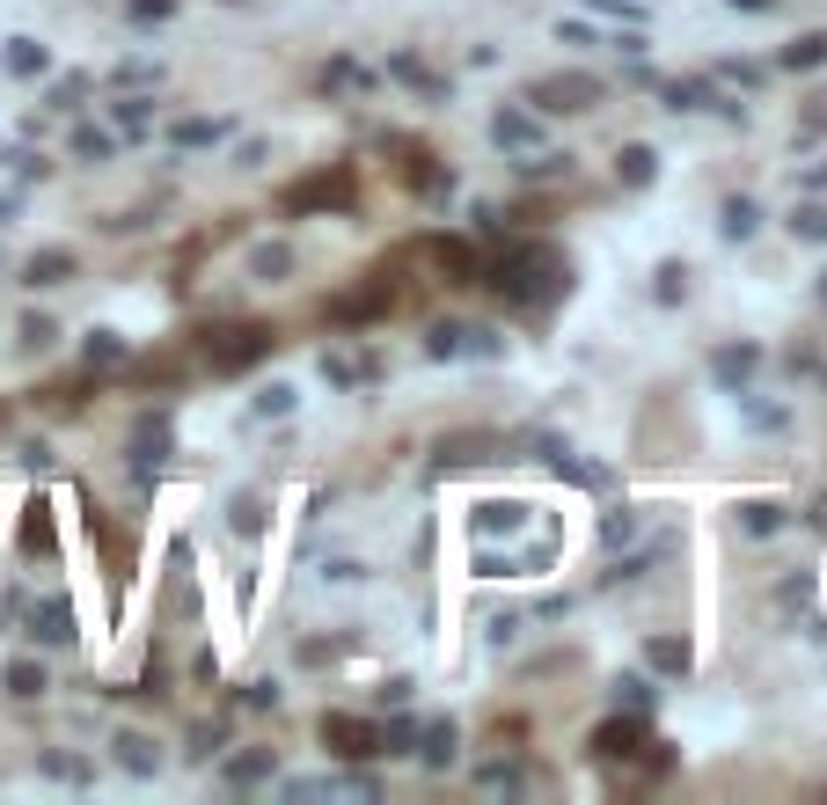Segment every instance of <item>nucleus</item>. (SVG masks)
Returning a JSON list of instances; mask_svg holds the SVG:
<instances>
[{"instance_id": "21", "label": "nucleus", "mask_w": 827, "mask_h": 805, "mask_svg": "<svg viewBox=\"0 0 827 805\" xmlns=\"http://www.w3.org/2000/svg\"><path fill=\"white\" fill-rule=\"evenodd\" d=\"M0 688H8L15 703H29V696H45V666H37V659H15V666L0 674Z\"/></svg>"}, {"instance_id": "3", "label": "nucleus", "mask_w": 827, "mask_h": 805, "mask_svg": "<svg viewBox=\"0 0 827 805\" xmlns=\"http://www.w3.org/2000/svg\"><path fill=\"white\" fill-rule=\"evenodd\" d=\"M520 103L564 110V118H571V110H593V103H601V81H593V73H542V81H528V96Z\"/></svg>"}, {"instance_id": "6", "label": "nucleus", "mask_w": 827, "mask_h": 805, "mask_svg": "<svg viewBox=\"0 0 827 805\" xmlns=\"http://www.w3.org/2000/svg\"><path fill=\"white\" fill-rule=\"evenodd\" d=\"M425 257H433L454 286H476V271H484V257H476V242H454V235H433L425 242Z\"/></svg>"}, {"instance_id": "30", "label": "nucleus", "mask_w": 827, "mask_h": 805, "mask_svg": "<svg viewBox=\"0 0 827 805\" xmlns=\"http://www.w3.org/2000/svg\"><path fill=\"white\" fill-rule=\"evenodd\" d=\"M118 359H125L118 330H88V366H118Z\"/></svg>"}, {"instance_id": "46", "label": "nucleus", "mask_w": 827, "mask_h": 805, "mask_svg": "<svg viewBox=\"0 0 827 805\" xmlns=\"http://www.w3.org/2000/svg\"><path fill=\"white\" fill-rule=\"evenodd\" d=\"M805 184H813V191H827V162H820V169H813V176H805Z\"/></svg>"}, {"instance_id": "41", "label": "nucleus", "mask_w": 827, "mask_h": 805, "mask_svg": "<svg viewBox=\"0 0 827 805\" xmlns=\"http://www.w3.org/2000/svg\"><path fill=\"white\" fill-rule=\"evenodd\" d=\"M615 703H623V710H645V703H652V688L630 674V682H615Z\"/></svg>"}, {"instance_id": "12", "label": "nucleus", "mask_w": 827, "mask_h": 805, "mask_svg": "<svg viewBox=\"0 0 827 805\" xmlns=\"http://www.w3.org/2000/svg\"><path fill=\"white\" fill-rule=\"evenodd\" d=\"M389 73H395V81H403V88H417V96L447 103V81H439V73L425 67V59H417V51H395V59H389Z\"/></svg>"}, {"instance_id": "40", "label": "nucleus", "mask_w": 827, "mask_h": 805, "mask_svg": "<svg viewBox=\"0 0 827 805\" xmlns=\"http://www.w3.org/2000/svg\"><path fill=\"white\" fill-rule=\"evenodd\" d=\"M110 118H118V132H146V103H110Z\"/></svg>"}, {"instance_id": "33", "label": "nucleus", "mask_w": 827, "mask_h": 805, "mask_svg": "<svg viewBox=\"0 0 827 805\" xmlns=\"http://www.w3.org/2000/svg\"><path fill=\"white\" fill-rule=\"evenodd\" d=\"M8 67L15 73H45V45H37V37H15V45H8Z\"/></svg>"}, {"instance_id": "1", "label": "nucleus", "mask_w": 827, "mask_h": 805, "mask_svg": "<svg viewBox=\"0 0 827 805\" xmlns=\"http://www.w3.org/2000/svg\"><path fill=\"white\" fill-rule=\"evenodd\" d=\"M264 352H271V330H264V322H220L213 344H205L213 374H243V366H257Z\"/></svg>"}, {"instance_id": "39", "label": "nucleus", "mask_w": 827, "mask_h": 805, "mask_svg": "<svg viewBox=\"0 0 827 805\" xmlns=\"http://www.w3.org/2000/svg\"><path fill=\"white\" fill-rule=\"evenodd\" d=\"M81 96H88V73H67V81L51 88V110H67V103H81Z\"/></svg>"}, {"instance_id": "47", "label": "nucleus", "mask_w": 827, "mask_h": 805, "mask_svg": "<svg viewBox=\"0 0 827 805\" xmlns=\"http://www.w3.org/2000/svg\"><path fill=\"white\" fill-rule=\"evenodd\" d=\"M820 300H827V279H820Z\"/></svg>"}, {"instance_id": "29", "label": "nucleus", "mask_w": 827, "mask_h": 805, "mask_svg": "<svg viewBox=\"0 0 827 805\" xmlns=\"http://www.w3.org/2000/svg\"><path fill=\"white\" fill-rule=\"evenodd\" d=\"M791 235H799V242H827V205H799V213H791Z\"/></svg>"}, {"instance_id": "28", "label": "nucleus", "mask_w": 827, "mask_h": 805, "mask_svg": "<svg viewBox=\"0 0 827 805\" xmlns=\"http://www.w3.org/2000/svg\"><path fill=\"white\" fill-rule=\"evenodd\" d=\"M359 644V630H344V637H322V644H300V666H330L338 652H352Z\"/></svg>"}, {"instance_id": "35", "label": "nucleus", "mask_w": 827, "mask_h": 805, "mask_svg": "<svg viewBox=\"0 0 827 805\" xmlns=\"http://www.w3.org/2000/svg\"><path fill=\"white\" fill-rule=\"evenodd\" d=\"M271 777V755H235L227 761V783H264Z\"/></svg>"}, {"instance_id": "26", "label": "nucleus", "mask_w": 827, "mask_h": 805, "mask_svg": "<svg viewBox=\"0 0 827 805\" xmlns=\"http://www.w3.org/2000/svg\"><path fill=\"white\" fill-rule=\"evenodd\" d=\"M322 88H359V96H366V88H374V73H366L359 59H330V73H322Z\"/></svg>"}, {"instance_id": "4", "label": "nucleus", "mask_w": 827, "mask_h": 805, "mask_svg": "<svg viewBox=\"0 0 827 805\" xmlns=\"http://www.w3.org/2000/svg\"><path fill=\"white\" fill-rule=\"evenodd\" d=\"M322 747H330L338 761H374V755H381V732L366 725V718H344V710H330V718H322Z\"/></svg>"}, {"instance_id": "17", "label": "nucleus", "mask_w": 827, "mask_h": 805, "mask_svg": "<svg viewBox=\"0 0 827 805\" xmlns=\"http://www.w3.org/2000/svg\"><path fill=\"white\" fill-rule=\"evenodd\" d=\"M110 747H118V761L132 769V777H154V769H162V755H154V739H146V732H118Z\"/></svg>"}, {"instance_id": "13", "label": "nucleus", "mask_w": 827, "mask_h": 805, "mask_svg": "<svg viewBox=\"0 0 827 805\" xmlns=\"http://www.w3.org/2000/svg\"><path fill=\"white\" fill-rule=\"evenodd\" d=\"M469 520H476V535H512V528L528 520V506H520V498H484Z\"/></svg>"}, {"instance_id": "22", "label": "nucleus", "mask_w": 827, "mask_h": 805, "mask_svg": "<svg viewBox=\"0 0 827 805\" xmlns=\"http://www.w3.org/2000/svg\"><path fill=\"white\" fill-rule=\"evenodd\" d=\"M23 549H29V557H51V506H45V498L23 506Z\"/></svg>"}, {"instance_id": "42", "label": "nucleus", "mask_w": 827, "mask_h": 805, "mask_svg": "<svg viewBox=\"0 0 827 805\" xmlns=\"http://www.w3.org/2000/svg\"><path fill=\"white\" fill-rule=\"evenodd\" d=\"M682 279H688L682 264H659V300H682Z\"/></svg>"}, {"instance_id": "15", "label": "nucleus", "mask_w": 827, "mask_h": 805, "mask_svg": "<svg viewBox=\"0 0 827 805\" xmlns=\"http://www.w3.org/2000/svg\"><path fill=\"white\" fill-rule=\"evenodd\" d=\"M293 264H300V257H293V242H257V249H249V271H257L264 286L293 279Z\"/></svg>"}, {"instance_id": "20", "label": "nucleus", "mask_w": 827, "mask_h": 805, "mask_svg": "<svg viewBox=\"0 0 827 805\" xmlns=\"http://www.w3.org/2000/svg\"><path fill=\"white\" fill-rule=\"evenodd\" d=\"M498 447H506V439L498 433H476V439H447V447H439V462H498Z\"/></svg>"}, {"instance_id": "45", "label": "nucleus", "mask_w": 827, "mask_h": 805, "mask_svg": "<svg viewBox=\"0 0 827 805\" xmlns=\"http://www.w3.org/2000/svg\"><path fill=\"white\" fill-rule=\"evenodd\" d=\"M725 8H740V15H769L777 0H725Z\"/></svg>"}, {"instance_id": "43", "label": "nucleus", "mask_w": 827, "mask_h": 805, "mask_svg": "<svg viewBox=\"0 0 827 805\" xmlns=\"http://www.w3.org/2000/svg\"><path fill=\"white\" fill-rule=\"evenodd\" d=\"M227 520H235V528H257V520H264V498H235V512H227Z\"/></svg>"}, {"instance_id": "36", "label": "nucleus", "mask_w": 827, "mask_h": 805, "mask_svg": "<svg viewBox=\"0 0 827 805\" xmlns=\"http://www.w3.org/2000/svg\"><path fill=\"white\" fill-rule=\"evenodd\" d=\"M51 338H59V322L51 316H23V352H45Z\"/></svg>"}, {"instance_id": "31", "label": "nucleus", "mask_w": 827, "mask_h": 805, "mask_svg": "<svg viewBox=\"0 0 827 805\" xmlns=\"http://www.w3.org/2000/svg\"><path fill=\"white\" fill-rule=\"evenodd\" d=\"M462 344H469V330H462V322H439L433 338H425V352H433V359H454Z\"/></svg>"}, {"instance_id": "38", "label": "nucleus", "mask_w": 827, "mask_h": 805, "mask_svg": "<svg viewBox=\"0 0 827 805\" xmlns=\"http://www.w3.org/2000/svg\"><path fill=\"white\" fill-rule=\"evenodd\" d=\"M45 777H67V783H88V761H73V755H45Z\"/></svg>"}, {"instance_id": "23", "label": "nucleus", "mask_w": 827, "mask_h": 805, "mask_svg": "<svg viewBox=\"0 0 827 805\" xmlns=\"http://www.w3.org/2000/svg\"><path fill=\"white\" fill-rule=\"evenodd\" d=\"M403 184H411V191H425V198H439V191H447V169H439L433 154L417 146V154H411V169H403Z\"/></svg>"}, {"instance_id": "8", "label": "nucleus", "mask_w": 827, "mask_h": 805, "mask_svg": "<svg viewBox=\"0 0 827 805\" xmlns=\"http://www.w3.org/2000/svg\"><path fill=\"white\" fill-rule=\"evenodd\" d=\"M389 308H395V286H389V279H374L366 293H344V300L330 308V316H338V322H381Z\"/></svg>"}, {"instance_id": "44", "label": "nucleus", "mask_w": 827, "mask_h": 805, "mask_svg": "<svg viewBox=\"0 0 827 805\" xmlns=\"http://www.w3.org/2000/svg\"><path fill=\"white\" fill-rule=\"evenodd\" d=\"M213 132H220V125H205V118H198V125H176V146H205Z\"/></svg>"}, {"instance_id": "34", "label": "nucleus", "mask_w": 827, "mask_h": 805, "mask_svg": "<svg viewBox=\"0 0 827 805\" xmlns=\"http://www.w3.org/2000/svg\"><path fill=\"white\" fill-rule=\"evenodd\" d=\"M293 403H300V389H286V381H271V389L257 395V417H286Z\"/></svg>"}, {"instance_id": "11", "label": "nucleus", "mask_w": 827, "mask_h": 805, "mask_svg": "<svg viewBox=\"0 0 827 805\" xmlns=\"http://www.w3.org/2000/svg\"><path fill=\"white\" fill-rule=\"evenodd\" d=\"M162 454H169V417H162V411H146L140 425H132V462H140V469H154Z\"/></svg>"}, {"instance_id": "32", "label": "nucleus", "mask_w": 827, "mask_h": 805, "mask_svg": "<svg viewBox=\"0 0 827 805\" xmlns=\"http://www.w3.org/2000/svg\"><path fill=\"white\" fill-rule=\"evenodd\" d=\"M645 659H652L659 674H682V666H688V644H674V637H659V644H645Z\"/></svg>"}, {"instance_id": "19", "label": "nucleus", "mask_w": 827, "mask_h": 805, "mask_svg": "<svg viewBox=\"0 0 827 805\" xmlns=\"http://www.w3.org/2000/svg\"><path fill=\"white\" fill-rule=\"evenodd\" d=\"M783 67H791V73L827 67V29H805V37H791V45H783Z\"/></svg>"}, {"instance_id": "27", "label": "nucleus", "mask_w": 827, "mask_h": 805, "mask_svg": "<svg viewBox=\"0 0 827 805\" xmlns=\"http://www.w3.org/2000/svg\"><path fill=\"white\" fill-rule=\"evenodd\" d=\"M88 403V374H73V381H51L45 389V411H81Z\"/></svg>"}, {"instance_id": "14", "label": "nucleus", "mask_w": 827, "mask_h": 805, "mask_svg": "<svg viewBox=\"0 0 827 805\" xmlns=\"http://www.w3.org/2000/svg\"><path fill=\"white\" fill-rule=\"evenodd\" d=\"M29 637H37V644H67V637H73V608H67V601H37Z\"/></svg>"}, {"instance_id": "7", "label": "nucleus", "mask_w": 827, "mask_h": 805, "mask_svg": "<svg viewBox=\"0 0 827 805\" xmlns=\"http://www.w3.org/2000/svg\"><path fill=\"white\" fill-rule=\"evenodd\" d=\"M652 732L637 725V718H609V725H593V761H630Z\"/></svg>"}, {"instance_id": "24", "label": "nucleus", "mask_w": 827, "mask_h": 805, "mask_svg": "<svg viewBox=\"0 0 827 805\" xmlns=\"http://www.w3.org/2000/svg\"><path fill=\"white\" fill-rule=\"evenodd\" d=\"M740 528H747V535H777L783 506H777V498H747V506H740Z\"/></svg>"}, {"instance_id": "18", "label": "nucleus", "mask_w": 827, "mask_h": 805, "mask_svg": "<svg viewBox=\"0 0 827 805\" xmlns=\"http://www.w3.org/2000/svg\"><path fill=\"white\" fill-rule=\"evenodd\" d=\"M615 176H623V184L637 191V184H652V176H659V154H652L645 140H630L623 154H615Z\"/></svg>"}, {"instance_id": "5", "label": "nucleus", "mask_w": 827, "mask_h": 805, "mask_svg": "<svg viewBox=\"0 0 827 805\" xmlns=\"http://www.w3.org/2000/svg\"><path fill=\"white\" fill-rule=\"evenodd\" d=\"M491 140L506 146V154H535L542 146V118L535 110H520V103H506V110L491 118Z\"/></svg>"}, {"instance_id": "9", "label": "nucleus", "mask_w": 827, "mask_h": 805, "mask_svg": "<svg viewBox=\"0 0 827 805\" xmlns=\"http://www.w3.org/2000/svg\"><path fill=\"white\" fill-rule=\"evenodd\" d=\"M454 739H462V732H454V718H433V725L417 732L411 755L425 761V769H454Z\"/></svg>"}, {"instance_id": "10", "label": "nucleus", "mask_w": 827, "mask_h": 805, "mask_svg": "<svg viewBox=\"0 0 827 805\" xmlns=\"http://www.w3.org/2000/svg\"><path fill=\"white\" fill-rule=\"evenodd\" d=\"M73 271H81V257H73V249H37V257L23 264V286H67Z\"/></svg>"}, {"instance_id": "25", "label": "nucleus", "mask_w": 827, "mask_h": 805, "mask_svg": "<svg viewBox=\"0 0 827 805\" xmlns=\"http://www.w3.org/2000/svg\"><path fill=\"white\" fill-rule=\"evenodd\" d=\"M761 227V213H755V198H725V235L732 242H747V235H755Z\"/></svg>"}, {"instance_id": "16", "label": "nucleus", "mask_w": 827, "mask_h": 805, "mask_svg": "<svg viewBox=\"0 0 827 805\" xmlns=\"http://www.w3.org/2000/svg\"><path fill=\"white\" fill-rule=\"evenodd\" d=\"M755 366H761V352H755V344H725V352L710 359V374H718L725 389H747V374H755Z\"/></svg>"}, {"instance_id": "2", "label": "nucleus", "mask_w": 827, "mask_h": 805, "mask_svg": "<svg viewBox=\"0 0 827 805\" xmlns=\"http://www.w3.org/2000/svg\"><path fill=\"white\" fill-rule=\"evenodd\" d=\"M352 198H359V176L338 162V169H322V176H308V184H293V191H286V213H344Z\"/></svg>"}, {"instance_id": "37", "label": "nucleus", "mask_w": 827, "mask_h": 805, "mask_svg": "<svg viewBox=\"0 0 827 805\" xmlns=\"http://www.w3.org/2000/svg\"><path fill=\"white\" fill-rule=\"evenodd\" d=\"M125 15L132 23H162V15H176V0H125Z\"/></svg>"}]
</instances>
